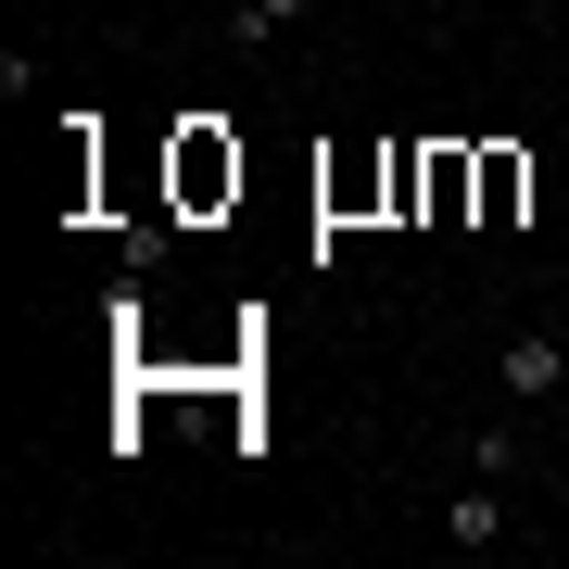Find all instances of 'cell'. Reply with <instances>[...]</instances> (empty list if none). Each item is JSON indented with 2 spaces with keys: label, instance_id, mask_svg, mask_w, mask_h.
<instances>
[{
  "label": "cell",
  "instance_id": "6da1fadb",
  "mask_svg": "<svg viewBox=\"0 0 569 569\" xmlns=\"http://www.w3.org/2000/svg\"><path fill=\"white\" fill-rule=\"evenodd\" d=\"M493 380H507V406H531V418H545V406H569V342H545V329H531V342H507V355H493Z\"/></svg>",
  "mask_w": 569,
  "mask_h": 569
},
{
  "label": "cell",
  "instance_id": "7a4b0ae2",
  "mask_svg": "<svg viewBox=\"0 0 569 569\" xmlns=\"http://www.w3.org/2000/svg\"><path fill=\"white\" fill-rule=\"evenodd\" d=\"M443 545H456V557H493V545H507V481H481V468H468V493L443 507Z\"/></svg>",
  "mask_w": 569,
  "mask_h": 569
},
{
  "label": "cell",
  "instance_id": "3957f363",
  "mask_svg": "<svg viewBox=\"0 0 569 569\" xmlns=\"http://www.w3.org/2000/svg\"><path fill=\"white\" fill-rule=\"evenodd\" d=\"M228 190H241V152H228L216 127H190V140H178V203L203 216V203H228Z\"/></svg>",
  "mask_w": 569,
  "mask_h": 569
},
{
  "label": "cell",
  "instance_id": "277c9868",
  "mask_svg": "<svg viewBox=\"0 0 569 569\" xmlns=\"http://www.w3.org/2000/svg\"><path fill=\"white\" fill-rule=\"evenodd\" d=\"M305 13H317V0H241V13H228V39H241V51H279Z\"/></svg>",
  "mask_w": 569,
  "mask_h": 569
},
{
  "label": "cell",
  "instance_id": "5b68a950",
  "mask_svg": "<svg viewBox=\"0 0 569 569\" xmlns=\"http://www.w3.org/2000/svg\"><path fill=\"white\" fill-rule=\"evenodd\" d=\"M519 203H531V164H519V152H481V216L507 228Z\"/></svg>",
  "mask_w": 569,
  "mask_h": 569
},
{
  "label": "cell",
  "instance_id": "8992f818",
  "mask_svg": "<svg viewBox=\"0 0 569 569\" xmlns=\"http://www.w3.org/2000/svg\"><path fill=\"white\" fill-rule=\"evenodd\" d=\"M468 468L481 481H519V430H468Z\"/></svg>",
  "mask_w": 569,
  "mask_h": 569
},
{
  "label": "cell",
  "instance_id": "52a82bcc",
  "mask_svg": "<svg viewBox=\"0 0 569 569\" xmlns=\"http://www.w3.org/2000/svg\"><path fill=\"white\" fill-rule=\"evenodd\" d=\"M557 26H569V0H557Z\"/></svg>",
  "mask_w": 569,
  "mask_h": 569
}]
</instances>
